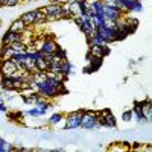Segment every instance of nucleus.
<instances>
[{
    "label": "nucleus",
    "instance_id": "obj_1",
    "mask_svg": "<svg viewBox=\"0 0 152 152\" xmlns=\"http://www.w3.org/2000/svg\"><path fill=\"white\" fill-rule=\"evenodd\" d=\"M38 84V94L44 96L46 99L52 100L55 97H58L61 93H64V84L62 82H58L52 78H46L44 81L41 82H37Z\"/></svg>",
    "mask_w": 152,
    "mask_h": 152
},
{
    "label": "nucleus",
    "instance_id": "obj_2",
    "mask_svg": "<svg viewBox=\"0 0 152 152\" xmlns=\"http://www.w3.org/2000/svg\"><path fill=\"white\" fill-rule=\"evenodd\" d=\"M81 128L85 131H93V129L100 128V123L97 119V111H82Z\"/></svg>",
    "mask_w": 152,
    "mask_h": 152
},
{
    "label": "nucleus",
    "instance_id": "obj_3",
    "mask_svg": "<svg viewBox=\"0 0 152 152\" xmlns=\"http://www.w3.org/2000/svg\"><path fill=\"white\" fill-rule=\"evenodd\" d=\"M81 119H82V111H72L64 116V129L67 131H75L81 128Z\"/></svg>",
    "mask_w": 152,
    "mask_h": 152
},
{
    "label": "nucleus",
    "instance_id": "obj_4",
    "mask_svg": "<svg viewBox=\"0 0 152 152\" xmlns=\"http://www.w3.org/2000/svg\"><path fill=\"white\" fill-rule=\"evenodd\" d=\"M43 11L47 15V21H55V20H62V3L59 2H52L43 8Z\"/></svg>",
    "mask_w": 152,
    "mask_h": 152
},
{
    "label": "nucleus",
    "instance_id": "obj_5",
    "mask_svg": "<svg viewBox=\"0 0 152 152\" xmlns=\"http://www.w3.org/2000/svg\"><path fill=\"white\" fill-rule=\"evenodd\" d=\"M97 119H99L100 126H104V128H116L117 126V120L113 116V113L110 110L97 111Z\"/></svg>",
    "mask_w": 152,
    "mask_h": 152
},
{
    "label": "nucleus",
    "instance_id": "obj_6",
    "mask_svg": "<svg viewBox=\"0 0 152 152\" xmlns=\"http://www.w3.org/2000/svg\"><path fill=\"white\" fill-rule=\"evenodd\" d=\"M17 72V64L14 59L0 61V78H8Z\"/></svg>",
    "mask_w": 152,
    "mask_h": 152
},
{
    "label": "nucleus",
    "instance_id": "obj_7",
    "mask_svg": "<svg viewBox=\"0 0 152 152\" xmlns=\"http://www.w3.org/2000/svg\"><path fill=\"white\" fill-rule=\"evenodd\" d=\"M96 32H97V35L102 38V40L105 41V43H114V41H117V35H116V29H110V28H107V26H100V28H97L96 29Z\"/></svg>",
    "mask_w": 152,
    "mask_h": 152
},
{
    "label": "nucleus",
    "instance_id": "obj_8",
    "mask_svg": "<svg viewBox=\"0 0 152 152\" xmlns=\"http://www.w3.org/2000/svg\"><path fill=\"white\" fill-rule=\"evenodd\" d=\"M67 8L72 14V18L75 17H79L82 14H85V9H84V0H73V2L67 3Z\"/></svg>",
    "mask_w": 152,
    "mask_h": 152
},
{
    "label": "nucleus",
    "instance_id": "obj_9",
    "mask_svg": "<svg viewBox=\"0 0 152 152\" xmlns=\"http://www.w3.org/2000/svg\"><path fill=\"white\" fill-rule=\"evenodd\" d=\"M58 43L53 40L50 35H46V38H44V44H43V49H41V53H55L56 50H58Z\"/></svg>",
    "mask_w": 152,
    "mask_h": 152
},
{
    "label": "nucleus",
    "instance_id": "obj_10",
    "mask_svg": "<svg viewBox=\"0 0 152 152\" xmlns=\"http://www.w3.org/2000/svg\"><path fill=\"white\" fill-rule=\"evenodd\" d=\"M20 40H21V34H15V32L6 31V32L2 35V40H0V46H9L11 43L20 41Z\"/></svg>",
    "mask_w": 152,
    "mask_h": 152
},
{
    "label": "nucleus",
    "instance_id": "obj_11",
    "mask_svg": "<svg viewBox=\"0 0 152 152\" xmlns=\"http://www.w3.org/2000/svg\"><path fill=\"white\" fill-rule=\"evenodd\" d=\"M122 14H125V12H122L120 9L117 8H110V6H104L102 9V15L105 18H111V20H119L122 17Z\"/></svg>",
    "mask_w": 152,
    "mask_h": 152
},
{
    "label": "nucleus",
    "instance_id": "obj_12",
    "mask_svg": "<svg viewBox=\"0 0 152 152\" xmlns=\"http://www.w3.org/2000/svg\"><path fill=\"white\" fill-rule=\"evenodd\" d=\"M90 46V53L94 58H104L108 53V46H97V44H88Z\"/></svg>",
    "mask_w": 152,
    "mask_h": 152
},
{
    "label": "nucleus",
    "instance_id": "obj_13",
    "mask_svg": "<svg viewBox=\"0 0 152 152\" xmlns=\"http://www.w3.org/2000/svg\"><path fill=\"white\" fill-rule=\"evenodd\" d=\"M26 28H28V26L24 24V21H23L21 18H17V20H14V21H11L9 28H8V31H11V32H15V34H23Z\"/></svg>",
    "mask_w": 152,
    "mask_h": 152
},
{
    "label": "nucleus",
    "instance_id": "obj_14",
    "mask_svg": "<svg viewBox=\"0 0 152 152\" xmlns=\"http://www.w3.org/2000/svg\"><path fill=\"white\" fill-rule=\"evenodd\" d=\"M140 105H142L143 119H145V120H151V117H152V104H151V100H149V99L142 100Z\"/></svg>",
    "mask_w": 152,
    "mask_h": 152
},
{
    "label": "nucleus",
    "instance_id": "obj_15",
    "mask_svg": "<svg viewBox=\"0 0 152 152\" xmlns=\"http://www.w3.org/2000/svg\"><path fill=\"white\" fill-rule=\"evenodd\" d=\"M20 18L24 21V24H26V26H34V24H35V9L23 12Z\"/></svg>",
    "mask_w": 152,
    "mask_h": 152
},
{
    "label": "nucleus",
    "instance_id": "obj_16",
    "mask_svg": "<svg viewBox=\"0 0 152 152\" xmlns=\"http://www.w3.org/2000/svg\"><path fill=\"white\" fill-rule=\"evenodd\" d=\"M35 67H37V70L38 72H47L49 70V64L44 61V58H43V53L40 52L37 55V58H35Z\"/></svg>",
    "mask_w": 152,
    "mask_h": 152
},
{
    "label": "nucleus",
    "instance_id": "obj_17",
    "mask_svg": "<svg viewBox=\"0 0 152 152\" xmlns=\"http://www.w3.org/2000/svg\"><path fill=\"white\" fill-rule=\"evenodd\" d=\"M46 23H47L46 12L43 11V8H37L35 9V24L34 26H37V24H46Z\"/></svg>",
    "mask_w": 152,
    "mask_h": 152
},
{
    "label": "nucleus",
    "instance_id": "obj_18",
    "mask_svg": "<svg viewBox=\"0 0 152 152\" xmlns=\"http://www.w3.org/2000/svg\"><path fill=\"white\" fill-rule=\"evenodd\" d=\"M62 120H64V114L62 113H53L52 116L47 119V125L49 126H58L59 122H62Z\"/></svg>",
    "mask_w": 152,
    "mask_h": 152
},
{
    "label": "nucleus",
    "instance_id": "obj_19",
    "mask_svg": "<svg viewBox=\"0 0 152 152\" xmlns=\"http://www.w3.org/2000/svg\"><path fill=\"white\" fill-rule=\"evenodd\" d=\"M88 17H90V21H91V24H93L96 29L102 26L104 21H105V17H104L102 14H90Z\"/></svg>",
    "mask_w": 152,
    "mask_h": 152
},
{
    "label": "nucleus",
    "instance_id": "obj_20",
    "mask_svg": "<svg viewBox=\"0 0 152 152\" xmlns=\"http://www.w3.org/2000/svg\"><path fill=\"white\" fill-rule=\"evenodd\" d=\"M9 47L14 50L15 53H23V52H26V44H24L21 40L20 41H14V43H11Z\"/></svg>",
    "mask_w": 152,
    "mask_h": 152
},
{
    "label": "nucleus",
    "instance_id": "obj_21",
    "mask_svg": "<svg viewBox=\"0 0 152 152\" xmlns=\"http://www.w3.org/2000/svg\"><path fill=\"white\" fill-rule=\"evenodd\" d=\"M9 151H17V148H14L12 143L5 140L3 137H0V152H9Z\"/></svg>",
    "mask_w": 152,
    "mask_h": 152
},
{
    "label": "nucleus",
    "instance_id": "obj_22",
    "mask_svg": "<svg viewBox=\"0 0 152 152\" xmlns=\"http://www.w3.org/2000/svg\"><path fill=\"white\" fill-rule=\"evenodd\" d=\"M107 149L108 151H120V152H123V151H128L129 146L126 145V143H111Z\"/></svg>",
    "mask_w": 152,
    "mask_h": 152
},
{
    "label": "nucleus",
    "instance_id": "obj_23",
    "mask_svg": "<svg viewBox=\"0 0 152 152\" xmlns=\"http://www.w3.org/2000/svg\"><path fill=\"white\" fill-rule=\"evenodd\" d=\"M24 114H26V116H29L31 119H38V117H43V116H41V113H40V110H38L35 105H34V108L28 110Z\"/></svg>",
    "mask_w": 152,
    "mask_h": 152
},
{
    "label": "nucleus",
    "instance_id": "obj_24",
    "mask_svg": "<svg viewBox=\"0 0 152 152\" xmlns=\"http://www.w3.org/2000/svg\"><path fill=\"white\" fill-rule=\"evenodd\" d=\"M38 97H40V94L35 93V94H32V96H29L26 99H23V100H24V104H26V105H35L38 102Z\"/></svg>",
    "mask_w": 152,
    "mask_h": 152
},
{
    "label": "nucleus",
    "instance_id": "obj_25",
    "mask_svg": "<svg viewBox=\"0 0 152 152\" xmlns=\"http://www.w3.org/2000/svg\"><path fill=\"white\" fill-rule=\"evenodd\" d=\"M131 11H134V12H142V11H143V2H142V0H135V2L131 5Z\"/></svg>",
    "mask_w": 152,
    "mask_h": 152
},
{
    "label": "nucleus",
    "instance_id": "obj_26",
    "mask_svg": "<svg viewBox=\"0 0 152 152\" xmlns=\"http://www.w3.org/2000/svg\"><path fill=\"white\" fill-rule=\"evenodd\" d=\"M104 26L110 28V29H116L117 28V20H111V18H105Z\"/></svg>",
    "mask_w": 152,
    "mask_h": 152
},
{
    "label": "nucleus",
    "instance_id": "obj_27",
    "mask_svg": "<svg viewBox=\"0 0 152 152\" xmlns=\"http://www.w3.org/2000/svg\"><path fill=\"white\" fill-rule=\"evenodd\" d=\"M21 2H23V0H6L5 8H15V6H18Z\"/></svg>",
    "mask_w": 152,
    "mask_h": 152
},
{
    "label": "nucleus",
    "instance_id": "obj_28",
    "mask_svg": "<svg viewBox=\"0 0 152 152\" xmlns=\"http://www.w3.org/2000/svg\"><path fill=\"white\" fill-rule=\"evenodd\" d=\"M122 120H123V122H131V120H132V111H131V110L125 111V113L122 114Z\"/></svg>",
    "mask_w": 152,
    "mask_h": 152
},
{
    "label": "nucleus",
    "instance_id": "obj_29",
    "mask_svg": "<svg viewBox=\"0 0 152 152\" xmlns=\"http://www.w3.org/2000/svg\"><path fill=\"white\" fill-rule=\"evenodd\" d=\"M55 55L56 56H59L61 59H67V52H66V50L64 49H62V47H58V50H56V52H55Z\"/></svg>",
    "mask_w": 152,
    "mask_h": 152
},
{
    "label": "nucleus",
    "instance_id": "obj_30",
    "mask_svg": "<svg viewBox=\"0 0 152 152\" xmlns=\"http://www.w3.org/2000/svg\"><path fill=\"white\" fill-rule=\"evenodd\" d=\"M0 111H2V113H6V111H8V108H6V104L3 102V99H0Z\"/></svg>",
    "mask_w": 152,
    "mask_h": 152
},
{
    "label": "nucleus",
    "instance_id": "obj_31",
    "mask_svg": "<svg viewBox=\"0 0 152 152\" xmlns=\"http://www.w3.org/2000/svg\"><path fill=\"white\" fill-rule=\"evenodd\" d=\"M5 3H6V0H0V8H5Z\"/></svg>",
    "mask_w": 152,
    "mask_h": 152
},
{
    "label": "nucleus",
    "instance_id": "obj_32",
    "mask_svg": "<svg viewBox=\"0 0 152 152\" xmlns=\"http://www.w3.org/2000/svg\"><path fill=\"white\" fill-rule=\"evenodd\" d=\"M23 2H35V0H23Z\"/></svg>",
    "mask_w": 152,
    "mask_h": 152
}]
</instances>
